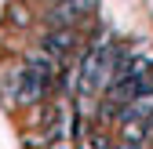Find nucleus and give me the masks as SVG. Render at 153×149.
Here are the masks:
<instances>
[{"label":"nucleus","mask_w":153,"mask_h":149,"mask_svg":"<svg viewBox=\"0 0 153 149\" xmlns=\"http://www.w3.org/2000/svg\"><path fill=\"white\" fill-rule=\"evenodd\" d=\"M48 91H51V87L36 77L29 66H22V69L4 73V77H0V95H4L11 105H33V102H40Z\"/></svg>","instance_id":"1"},{"label":"nucleus","mask_w":153,"mask_h":149,"mask_svg":"<svg viewBox=\"0 0 153 149\" xmlns=\"http://www.w3.org/2000/svg\"><path fill=\"white\" fill-rule=\"evenodd\" d=\"M95 7H99V0H59V7H55V26H66L73 29L76 22H84V18L95 15Z\"/></svg>","instance_id":"2"},{"label":"nucleus","mask_w":153,"mask_h":149,"mask_svg":"<svg viewBox=\"0 0 153 149\" xmlns=\"http://www.w3.org/2000/svg\"><path fill=\"white\" fill-rule=\"evenodd\" d=\"M48 55H55V58H69V55H76L80 51V36H76L73 29H66V26H55L48 36H44V44H40Z\"/></svg>","instance_id":"3"},{"label":"nucleus","mask_w":153,"mask_h":149,"mask_svg":"<svg viewBox=\"0 0 153 149\" xmlns=\"http://www.w3.org/2000/svg\"><path fill=\"white\" fill-rule=\"evenodd\" d=\"M26 66H29V69H33L48 87H55V84H59V77H62V62L55 58V55H48L44 47L29 51V55H26Z\"/></svg>","instance_id":"4"},{"label":"nucleus","mask_w":153,"mask_h":149,"mask_svg":"<svg viewBox=\"0 0 153 149\" xmlns=\"http://www.w3.org/2000/svg\"><path fill=\"white\" fill-rule=\"evenodd\" d=\"M149 135H153L149 120H131V117H124V120H120V138H124V145H135V149H139Z\"/></svg>","instance_id":"5"},{"label":"nucleus","mask_w":153,"mask_h":149,"mask_svg":"<svg viewBox=\"0 0 153 149\" xmlns=\"http://www.w3.org/2000/svg\"><path fill=\"white\" fill-rule=\"evenodd\" d=\"M80 142H84V149H109V138L99 131V127H88V131L80 135Z\"/></svg>","instance_id":"6"},{"label":"nucleus","mask_w":153,"mask_h":149,"mask_svg":"<svg viewBox=\"0 0 153 149\" xmlns=\"http://www.w3.org/2000/svg\"><path fill=\"white\" fill-rule=\"evenodd\" d=\"M120 149H135V145H120Z\"/></svg>","instance_id":"7"}]
</instances>
